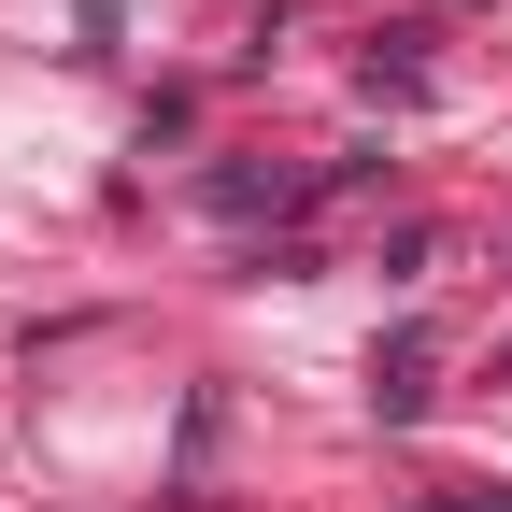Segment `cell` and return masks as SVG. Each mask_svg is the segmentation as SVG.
<instances>
[{
  "mask_svg": "<svg viewBox=\"0 0 512 512\" xmlns=\"http://www.w3.org/2000/svg\"><path fill=\"white\" fill-rule=\"evenodd\" d=\"M427 370H441V342H427V328H399V342L370 356V399H384V413L413 427V413H427Z\"/></svg>",
  "mask_w": 512,
  "mask_h": 512,
  "instance_id": "1",
  "label": "cell"
},
{
  "mask_svg": "<svg viewBox=\"0 0 512 512\" xmlns=\"http://www.w3.org/2000/svg\"><path fill=\"white\" fill-rule=\"evenodd\" d=\"M441 512H512V498H441Z\"/></svg>",
  "mask_w": 512,
  "mask_h": 512,
  "instance_id": "2",
  "label": "cell"
}]
</instances>
